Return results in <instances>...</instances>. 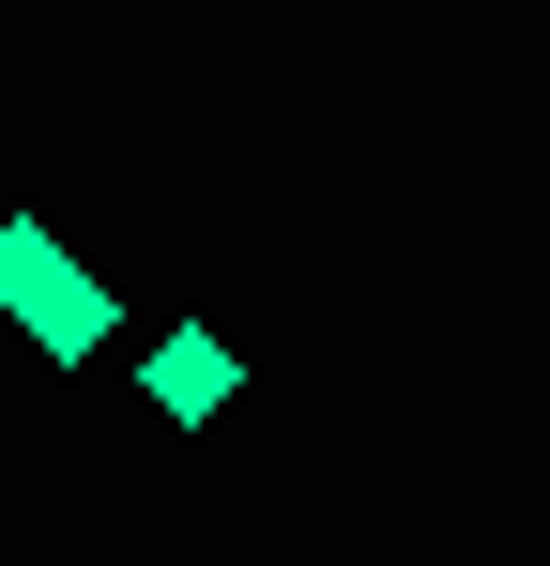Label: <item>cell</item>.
<instances>
[{"label": "cell", "instance_id": "1", "mask_svg": "<svg viewBox=\"0 0 550 566\" xmlns=\"http://www.w3.org/2000/svg\"><path fill=\"white\" fill-rule=\"evenodd\" d=\"M230 398H245V353H230V337H199V322L154 337V413H169V429H214Z\"/></svg>", "mask_w": 550, "mask_h": 566}, {"label": "cell", "instance_id": "2", "mask_svg": "<svg viewBox=\"0 0 550 566\" xmlns=\"http://www.w3.org/2000/svg\"><path fill=\"white\" fill-rule=\"evenodd\" d=\"M15 337H31V353H46V368H92V353H107V337H123V291H107V276H92V261H77V276L46 291V306H31V322H15Z\"/></svg>", "mask_w": 550, "mask_h": 566}, {"label": "cell", "instance_id": "3", "mask_svg": "<svg viewBox=\"0 0 550 566\" xmlns=\"http://www.w3.org/2000/svg\"><path fill=\"white\" fill-rule=\"evenodd\" d=\"M62 276H77V261H62V230H46V214H0V306L31 322V306H46Z\"/></svg>", "mask_w": 550, "mask_h": 566}]
</instances>
